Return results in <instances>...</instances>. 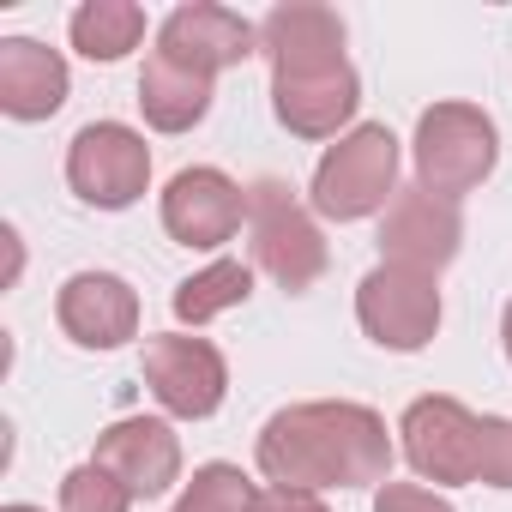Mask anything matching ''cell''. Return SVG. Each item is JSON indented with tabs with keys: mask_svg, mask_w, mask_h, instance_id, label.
<instances>
[{
	"mask_svg": "<svg viewBox=\"0 0 512 512\" xmlns=\"http://www.w3.org/2000/svg\"><path fill=\"white\" fill-rule=\"evenodd\" d=\"M253 464L278 488H380L392 482V434L386 416L356 398L284 404L253 440Z\"/></svg>",
	"mask_w": 512,
	"mask_h": 512,
	"instance_id": "cell-1",
	"label": "cell"
},
{
	"mask_svg": "<svg viewBox=\"0 0 512 512\" xmlns=\"http://www.w3.org/2000/svg\"><path fill=\"white\" fill-rule=\"evenodd\" d=\"M398 139L386 121H356L344 139L326 145V157L314 163L308 181V205L332 223H362V217H386V205L398 199Z\"/></svg>",
	"mask_w": 512,
	"mask_h": 512,
	"instance_id": "cell-2",
	"label": "cell"
},
{
	"mask_svg": "<svg viewBox=\"0 0 512 512\" xmlns=\"http://www.w3.org/2000/svg\"><path fill=\"white\" fill-rule=\"evenodd\" d=\"M247 253H253V272H266L290 296L314 290L326 278V266H332V247L320 235V217L278 175L247 187Z\"/></svg>",
	"mask_w": 512,
	"mask_h": 512,
	"instance_id": "cell-3",
	"label": "cell"
},
{
	"mask_svg": "<svg viewBox=\"0 0 512 512\" xmlns=\"http://www.w3.org/2000/svg\"><path fill=\"white\" fill-rule=\"evenodd\" d=\"M410 163H416V187L428 193H476L494 163H500V127L488 109L476 103H434L416 115V139H410Z\"/></svg>",
	"mask_w": 512,
	"mask_h": 512,
	"instance_id": "cell-4",
	"label": "cell"
},
{
	"mask_svg": "<svg viewBox=\"0 0 512 512\" xmlns=\"http://www.w3.org/2000/svg\"><path fill=\"white\" fill-rule=\"evenodd\" d=\"M67 187L91 211H127L151 187V145L127 121H91L67 145Z\"/></svg>",
	"mask_w": 512,
	"mask_h": 512,
	"instance_id": "cell-5",
	"label": "cell"
},
{
	"mask_svg": "<svg viewBox=\"0 0 512 512\" xmlns=\"http://www.w3.org/2000/svg\"><path fill=\"white\" fill-rule=\"evenodd\" d=\"M398 434H404V458L422 482H434V488L482 482V416L470 404L428 392L404 410Z\"/></svg>",
	"mask_w": 512,
	"mask_h": 512,
	"instance_id": "cell-6",
	"label": "cell"
},
{
	"mask_svg": "<svg viewBox=\"0 0 512 512\" xmlns=\"http://www.w3.org/2000/svg\"><path fill=\"white\" fill-rule=\"evenodd\" d=\"M440 314H446L440 308V278H428V272H410V266H386L380 260L356 284V320L392 356L428 350L434 332H440Z\"/></svg>",
	"mask_w": 512,
	"mask_h": 512,
	"instance_id": "cell-7",
	"label": "cell"
},
{
	"mask_svg": "<svg viewBox=\"0 0 512 512\" xmlns=\"http://www.w3.org/2000/svg\"><path fill=\"white\" fill-rule=\"evenodd\" d=\"M139 374H145L151 398L163 404V416H175V422H205L229 398V362L211 338L157 332V338H145Z\"/></svg>",
	"mask_w": 512,
	"mask_h": 512,
	"instance_id": "cell-8",
	"label": "cell"
},
{
	"mask_svg": "<svg viewBox=\"0 0 512 512\" xmlns=\"http://www.w3.org/2000/svg\"><path fill=\"white\" fill-rule=\"evenodd\" d=\"M458 247H464V211H458V199L428 193V187H398V199L380 217V260L440 278L458 260Z\"/></svg>",
	"mask_w": 512,
	"mask_h": 512,
	"instance_id": "cell-9",
	"label": "cell"
},
{
	"mask_svg": "<svg viewBox=\"0 0 512 512\" xmlns=\"http://www.w3.org/2000/svg\"><path fill=\"white\" fill-rule=\"evenodd\" d=\"M241 223H247V187L235 175H223L217 163H193L163 187V229L181 247L211 253V247L235 241Z\"/></svg>",
	"mask_w": 512,
	"mask_h": 512,
	"instance_id": "cell-10",
	"label": "cell"
},
{
	"mask_svg": "<svg viewBox=\"0 0 512 512\" xmlns=\"http://www.w3.org/2000/svg\"><path fill=\"white\" fill-rule=\"evenodd\" d=\"M157 55L217 79L229 67H241L247 55H260V25H247L235 7H217V0H187L157 25Z\"/></svg>",
	"mask_w": 512,
	"mask_h": 512,
	"instance_id": "cell-11",
	"label": "cell"
},
{
	"mask_svg": "<svg viewBox=\"0 0 512 512\" xmlns=\"http://www.w3.org/2000/svg\"><path fill=\"white\" fill-rule=\"evenodd\" d=\"M362 109V79L350 61L314 73H272V115L296 139H344Z\"/></svg>",
	"mask_w": 512,
	"mask_h": 512,
	"instance_id": "cell-12",
	"label": "cell"
},
{
	"mask_svg": "<svg viewBox=\"0 0 512 512\" xmlns=\"http://www.w3.org/2000/svg\"><path fill=\"white\" fill-rule=\"evenodd\" d=\"M133 500H157L181 482V434L163 416H121L97 434L91 452Z\"/></svg>",
	"mask_w": 512,
	"mask_h": 512,
	"instance_id": "cell-13",
	"label": "cell"
},
{
	"mask_svg": "<svg viewBox=\"0 0 512 512\" xmlns=\"http://www.w3.org/2000/svg\"><path fill=\"white\" fill-rule=\"evenodd\" d=\"M55 320L79 350H121L139 338V290L121 272H73L55 296Z\"/></svg>",
	"mask_w": 512,
	"mask_h": 512,
	"instance_id": "cell-14",
	"label": "cell"
},
{
	"mask_svg": "<svg viewBox=\"0 0 512 512\" xmlns=\"http://www.w3.org/2000/svg\"><path fill=\"white\" fill-rule=\"evenodd\" d=\"M260 55L272 61V73H314V67H338L344 55V19L320 0H284L260 19Z\"/></svg>",
	"mask_w": 512,
	"mask_h": 512,
	"instance_id": "cell-15",
	"label": "cell"
},
{
	"mask_svg": "<svg viewBox=\"0 0 512 512\" xmlns=\"http://www.w3.org/2000/svg\"><path fill=\"white\" fill-rule=\"evenodd\" d=\"M73 91V73L61 49L37 37H7L0 43V115L13 121H49Z\"/></svg>",
	"mask_w": 512,
	"mask_h": 512,
	"instance_id": "cell-16",
	"label": "cell"
},
{
	"mask_svg": "<svg viewBox=\"0 0 512 512\" xmlns=\"http://www.w3.org/2000/svg\"><path fill=\"white\" fill-rule=\"evenodd\" d=\"M211 85L217 79H205V73H193V67H181V61H169V55H145V73H139V115H145V127H157V133H193L205 115H211Z\"/></svg>",
	"mask_w": 512,
	"mask_h": 512,
	"instance_id": "cell-17",
	"label": "cell"
},
{
	"mask_svg": "<svg viewBox=\"0 0 512 512\" xmlns=\"http://www.w3.org/2000/svg\"><path fill=\"white\" fill-rule=\"evenodd\" d=\"M67 37L85 61H127L139 43H145V7H133V0H85V7L67 19Z\"/></svg>",
	"mask_w": 512,
	"mask_h": 512,
	"instance_id": "cell-18",
	"label": "cell"
},
{
	"mask_svg": "<svg viewBox=\"0 0 512 512\" xmlns=\"http://www.w3.org/2000/svg\"><path fill=\"white\" fill-rule=\"evenodd\" d=\"M247 296H253V266H247V260H211L205 272H193V278L175 284L169 308H175L181 326H205V320L241 308Z\"/></svg>",
	"mask_w": 512,
	"mask_h": 512,
	"instance_id": "cell-19",
	"label": "cell"
},
{
	"mask_svg": "<svg viewBox=\"0 0 512 512\" xmlns=\"http://www.w3.org/2000/svg\"><path fill=\"white\" fill-rule=\"evenodd\" d=\"M253 488L247 476H241V464H199L193 470V482L175 494V506L169 512H253Z\"/></svg>",
	"mask_w": 512,
	"mask_h": 512,
	"instance_id": "cell-20",
	"label": "cell"
},
{
	"mask_svg": "<svg viewBox=\"0 0 512 512\" xmlns=\"http://www.w3.org/2000/svg\"><path fill=\"white\" fill-rule=\"evenodd\" d=\"M61 512H133V494L97 458H85L61 476Z\"/></svg>",
	"mask_w": 512,
	"mask_h": 512,
	"instance_id": "cell-21",
	"label": "cell"
},
{
	"mask_svg": "<svg viewBox=\"0 0 512 512\" xmlns=\"http://www.w3.org/2000/svg\"><path fill=\"white\" fill-rule=\"evenodd\" d=\"M482 482L512 488V416H482Z\"/></svg>",
	"mask_w": 512,
	"mask_h": 512,
	"instance_id": "cell-22",
	"label": "cell"
},
{
	"mask_svg": "<svg viewBox=\"0 0 512 512\" xmlns=\"http://www.w3.org/2000/svg\"><path fill=\"white\" fill-rule=\"evenodd\" d=\"M374 512H458L446 494H434L428 482H380L374 488Z\"/></svg>",
	"mask_w": 512,
	"mask_h": 512,
	"instance_id": "cell-23",
	"label": "cell"
},
{
	"mask_svg": "<svg viewBox=\"0 0 512 512\" xmlns=\"http://www.w3.org/2000/svg\"><path fill=\"white\" fill-rule=\"evenodd\" d=\"M253 512H332L314 488H278V482H266L260 494H253Z\"/></svg>",
	"mask_w": 512,
	"mask_h": 512,
	"instance_id": "cell-24",
	"label": "cell"
},
{
	"mask_svg": "<svg viewBox=\"0 0 512 512\" xmlns=\"http://www.w3.org/2000/svg\"><path fill=\"white\" fill-rule=\"evenodd\" d=\"M500 344H506V362H512V302H506V314H500Z\"/></svg>",
	"mask_w": 512,
	"mask_h": 512,
	"instance_id": "cell-25",
	"label": "cell"
},
{
	"mask_svg": "<svg viewBox=\"0 0 512 512\" xmlns=\"http://www.w3.org/2000/svg\"><path fill=\"white\" fill-rule=\"evenodd\" d=\"M0 512H43V506H25V500H13V506H0Z\"/></svg>",
	"mask_w": 512,
	"mask_h": 512,
	"instance_id": "cell-26",
	"label": "cell"
}]
</instances>
